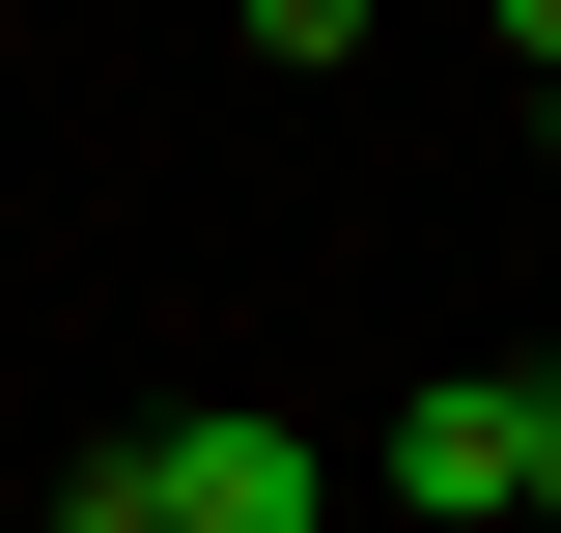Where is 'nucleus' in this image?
I'll return each instance as SVG.
<instances>
[{
	"instance_id": "39448f33",
	"label": "nucleus",
	"mask_w": 561,
	"mask_h": 533,
	"mask_svg": "<svg viewBox=\"0 0 561 533\" xmlns=\"http://www.w3.org/2000/svg\"><path fill=\"white\" fill-rule=\"evenodd\" d=\"M505 57H534V84H561V0H505Z\"/></svg>"
},
{
	"instance_id": "0eeeda50",
	"label": "nucleus",
	"mask_w": 561,
	"mask_h": 533,
	"mask_svg": "<svg viewBox=\"0 0 561 533\" xmlns=\"http://www.w3.org/2000/svg\"><path fill=\"white\" fill-rule=\"evenodd\" d=\"M534 169H561V84H534Z\"/></svg>"
},
{
	"instance_id": "f03ea898",
	"label": "nucleus",
	"mask_w": 561,
	"mask_h": 533,
	"mask_svg": "<svg viewBox=\"0 0 561 533\" xmlns=\"http://www.w3.org/2000/svg\"><path fill=\"white\" fill-rule=\"evenodd\" d=\"M140 533H309V450H280V421H140Z\"/></svg>"
},
{
	"instance_id": "7ed1b4c3",
	"label": "nucleus",
	"mask_w": 561,
	"mask_h": 533,
	"mask_svg": "<svg viewBox=\"0 0 561 533\" xmlns=\"http://www.w3.org/2000/svg\"><path fill=\"white\" fill-rule=\"evenodd\" d=\"M365 29H393V0H253V57H280V84H337Z\"/></svg>"
},
{
	"instance_id": "f257e3e1",
	"label": "nucleus",
	"mask_w": 561,
	"mask_h": 533,
	"mask_svg": "<svg viewBox=\"0 0 561 533\" xmlns=\"http://www.w3.org/2000/svg\"><path fill=\"white\" fill-rule=\"evenodd\" d=\"M393 506L505 533V506H534V394H505V365H449V394H393Z\"/></svg>"
},
{
	"instance_id": "20e7f679",
	"label": "nucleus",
	"mask_w": 561,
	"mask_h": 533,
	"mask_svg": "<svg viewBox=\"0 0 561 533\" xmlns=\"http://www.w3.org/2000/svg\"><path fill=\"white\" fill-rule=\"evenodd\" d=\"M57 533H140V477H113V450H84V477H57Z\"/></svg>"
},
{
	"instance_id": "423d86ee",
	"label": "nucleus",
	"mask_w": 561,
	"mask_h": 533,
	"mask_svg": "<svg viewBox=\"0 0 561 533\" xmlns=\"http://www.w3.org/2000/svg\"><path fill=\"white\" fill-rule=\"evenodd\" d=\"M534 506H561V394H534Z\"/></svg>"
}]
</instances>
